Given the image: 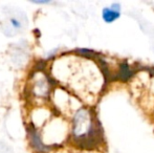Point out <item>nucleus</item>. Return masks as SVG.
I'll use <instances>...</instances> for the list:
<instances>
[{"mask_svg": "<svg viewBox=\"0 0 154 153\" xmlns=\"http://www.w3.org/2000/svg\"><path fill=\"white\" fill-rule=\"evenodd\" d=\"M95 123L89 110L83 108L75 112L72 120V135L75 142L84 148H90L97 143Z\"/></svg>", "mask_w": 154, "mask_h": 153, "instance_id": "1", "label": "nucleus"}, {"mask_svg": "<svg viewBox=\"0 0 154 153\" xmlns=\"http://www.w3.org/2000/svg\"><path fill=\"white\" fill-rule=\"evenodd\" d=\"M34 76L31 83V93L36 98L45 99L49 94L51 90V84L47 80V77L41 72H37Z\"/></svg>", "mask_w": 154, "mask_h": 153, "instance_id": "2", "label": "nucleus"}, {"mask_svg": "<svg viewBox=\"0 0 154 153\" xmlns=\"http://www.w3.org/2000/svg\"><path fill=\"white\" fill-rule=\"evenodd\" d=\"M26 24V19L25 16H20V15H13L10 16L4 24V31L8 35H15L18 32L22 31Z\"/></svg>", "mask_w": 154, "mask_h": 153, "instance_id": "3", "label": "nucleus"}, {"mask_svg": "<svg viewBox=\"0 0 154 153\" xmlns=\"http://www.w3.org/2000/svg\"><path fill=\"white\" fill-rule=\"evenodd\" d=\"M27 133H29L31 145L32 146V148H34L35 150H37L38 152L47 151V146L42 143L40 135H39L38 131L36 130V128H35L34 126H29V128H27Z\"/></svg>", "mask_w": 154, "mask_h": 153, "instance_id": "4", "label": "nucleus"}, {"mask_svg": "<svg viewBox=\"0 0 154 153\" xmlns=\"http://www.w3.org/2000/svg\"><path fill=\"white\" fill-rule=\"evenodd\" d=\"M120 17V4H112V8H105L103 10L104 21L110 23Z\"/></svg>", "mask_w": 154, "mask_h": 153, "instance_id": "5", "label": "nucleus"}, {"mask_svg": "<svg viewBox=\"0 0 154 153\" xmlns=\"http://www.w3.org/2000/svg\"><path fill=\"white\" fill-rule=\"evenodd\" d=\"M132 75H133V72H132L130 66L128 65V64L124 63L123 65L121 66L118 76L120 78V80H122V81H127L128 79H130V78L132 77Z\"/></svg>", "mask_w": 154, "mask_h": 153, "instance_id": "6", "label": "nucleus"}, {"mask_svg": "<svg viewBox=\"0 0 154 153\" xmlns=\"http://www.w3.org/2000/svg\"><path fill=\"white\" fill-rule=\"evenodd\" d=\"M0 153H12L11 150L3 144H0Z\"/></svg>", "mask_w": 154, "mask_h": 153, "instance_id": "7", "label": "nucleus"}, {"mask_svg": "<svg viewBox=\"0 0 154 153\" xmlns=\"http://www.w3.org/2000/svg\"><path fill=\"white\" fill-rule=\"evenodd\" d=\"M35 3H39V4H42V3H48L49 1H32Z\"/></svg>", "mask_w": 154, "mask_h": 153, "instance_id": "8", "label": "nucleus"}]
</instances>
